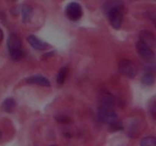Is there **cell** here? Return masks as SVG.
<instances>
[{
	"label": "cell",
	"instance_id": "10",
	"mask_svg": "<svg viewBox=\"0 0 156 146\" xmlns=\"http://www.w3.org/2000/svg\"><path fill=\"white\" fill-rule=\"evenodd\" d=\"M21 18L24 22H28L32 18V15H33V9L30 6L27 5H24L21 6Z\"/></svg>",
	"mask_w": 156,
	"mask_h": 146
},
{
	"label": "cell",
	"instance_id": "7",
	"mask_svg": "<svg viewBox=\"0 0 156 146\" xmlns=\"http://www.w3.org/2000/svg\"><path fill=\"white\" fill-rule=\"evenodd\" d=\"M141 42L147 45L153 50L155 47V36L152 31L149 30H143L140 33V40Z\"/></svg>",
	"mask_w": 156,
	"mask_h": 146
},
{
	"label": "cell",
	"instance_id": "17",
	"mask_svg": "<svg viewBox=\"0 0 156 146\" xmlns=\"http://www.w3.org/2000/svg\"><path fill=\"white\" fill-rule=\"evenodd\" d=\"M3 36H4V34H3V31L1 28H0V42H2V40H3Z\"/></svg>",
	"mask_w": 156,
	"mask_h": 146
},
{
	"label": "cell",
	"instance_id": "6",
	"mask_svg": "<svg viewBox=\"0 0 156 146\" xmlns=\"http://www.w3.org/2000/svg\"><path fill=\"white\" fill-rule=\"evenodd\" d=\"M136 48L137 53L144 60L152 61L155 57V53H154L153 50L140 40H138L136 42Z\"/></svg>",
	"mask_w": 156,
	"mask_h": 146
},
{
	"label": "cell",
	"instance_id": "20",
	"mask_svg": "<svg viewBox=\"0 0 156 146\" xmlns=\"http://www.w3.org/2000/svg\"><path fill=\"white\" fill-rule=\"evenodd\" d=\"M12 1H15V0H12Z\"/></svg>",
	"mask_w": 156,
	"mask_h": 146
},
{
	"label": "cell",
	"instance_id": "5",
	"mask_svg": "<svg viewBox=\"0 0 156 146\" xmlns=\"http://www.w3.org/2000/svg\"><path fill=\"white\" fill-rule=\"evenodd\" d=\"M66 14L69 19L71 21H79L82 18V14H83L82 6L77 2H70L69 4L67 5L66 9Z\"/></svg>",
	"mask_w": 156,
	"mask_h": 146
},
{
	"label": "cell",
	"instance_id": "13",
	"mask_svg": "<svg viewBox=\"0 0 156 146\" xmlns=\"http://www.w3.org/2000/svg\"><path fill=\"white\" fill-rule=\"evenodd\" d=\"M141 81L142 83L144 85H146V86H151L155 82V77L151 73H147V74H145L142 77Z\"/></svg>",
	"mask_w": 156,
	"mask_h": 146
},
{
	"label": "cell",
	"instance_id": "9",
	"mask_svg": "<svg viewBox=\"0 0 156 146\" xmlns=\"http://www.w3.org/2000/svg\"><path fill=\"white\" fill-rule=\"evenodd\" d=\"M26 82L29 84L37 85L40 86L49 87L50 86V82L48 79L43 75H34L26 79Z\"/></svg>",
	"mask_w": 156,
	"mask_h": 146
},
{
	"label": "cell",
	"instance_id": "18",
	"mask_svg": "<svg viewBox=\"0 0 156 146\" xmlns=\"http://www.w3.org/2000/svg\"><path fill=\"white\" fill-rule=\"evenodd\" d=\"M1 138H2V132L1 130H0V140H1Z\"/></svg>",
	"mask_w": 156,
	"mask_h": 146
},
{
	"label": "cell",
	"instance_id": "8",
	"mask_svg": "<svg viewBox=\"0 0 156 146\" xmlns=\"http://www.w3.org/2000/svg\"><path fill=\"white\" fill-rule=\"evenodd\" d=\"M28 43L37 50H44L48 47V44L34 35H29L27 38Z\"/></svg>",
	"mask_w": 156,
	"mask_h": 146
},
{
	"label": "cell",
	"instance_id": "3",
	"mask_svg": "<svg viewBox=\"0 0 156 146\" xmlns=\"http://www.w3.org/2000/svg\"><path fill=\"white\" fill-rule=\"evenodd\" d=\"M108 16L110 24L114 29H120L123 21V12L120 4L114 3L108 9Z\"/></svg>",
	"mask_w": 156,
	"mask_h": 146
},
{
	"label": "cell",
	"instance_id": "19",
	"mask_svg": "<svg viewBox=\"0 0 156 146\" xmlns=\"http://www.w3.org/2000/svg\"><path fill=\"white\" fill-rule=\"evenodd\" d=\"M50 146H55V145H50Z\"/></svg>",
	"mask_w": 156,
	"mask_h": 146
},
{
	"label": "cell",
	"instance_id": "16",
	"mask_svg": "<svg viewBox=\"0 0 156 146\" xmlns=\"http://www.w3.org/2000/svg\"><path fill=\"white\" fill-rule=\"evenodd\" d=\"M56 120L58 123H69V120L65 116H57L56 117Z\"/></svg>",
	"mask_w": 156,
	"mask_h": 146
},
{
	"label": "cell",
	"instance_id": "12",
	"mask_svg": "<svg viewBox=\"0 0 156 146\" xmlns=\"http://www.w3.org/2000/svg\"><path fill=\"white\" fill-rule=\"evenodd\" d=\"M15 104H16V103H15V100H14L13 98L9 97V98L5 99V100L3 101L2 104V107L3 110L5 111V112L11 113L13 111L14 108H15Z\"/></svg>",
	"mask_w": 156,
	"mask_h": 146
},
{
	"label": "cell",
	"instance_id": "11",
	"mask_svg": "<svg viewBox=\"0 0 156 146\" xmlns=\"http://www.w3.org/2000/svg\"><path fill=\"white\" fill-rule=\"evenodd\" d=\"M69 72V69L68 67H62V68H60L56 77V82L59 85H63L68 76Z\"/></svg>",
	"mask_w": 156,
	"mask_h": 146
},
{
	"label": "cell",
	"instance_id": "14",
	"mask_svg": "<svg viewBox=\"0 0 156 146\" xmlns=\"http://www.w3.org/2000/svg\"><path fill=\"white\" fill-rule=\"evenodd\" d=\"M140 146H156V138L154 136H147L143 138Z\"/></svg>",
	"mask_w": 156,
	"mask_h": 146
},
{
	"label": "cell",
	"instance_id": "2",
	"mask_svg": "<svg viewBox=\"0 0 156 146\" xmlns=\"http://www.w3.org/2000/svg\"><path fill=\"white\" fill-rule=\"evenodd\" d=\"M98 118L99 121L105 124L109 125L110 126H113L117 122H118V117L117 113L114 110V107L105 106V105L99 104Z\"/></svg>",
	"mask_w": 156,
	"mask_h": 146
},
{
	"label": "cell",
	"instance_id": "1",
	"mask_svg": "<svg viewBox=\"0 0 156 146\" xmlns=\"http://www.w3.org/2000/svg\"><path fill=\"white\" fill-rule=\"evenodd\" d=\"M7 45L12 59L15 61L21 59L23 56L22 43L21 38L16 33H12L9 35L8 37Z\"/></svg>",
	"mask_w": 156,
	"mask_h": 146
},
{
	"label": "cell",
	"instance_id": "15",
	"mask_svg": "<svg viewBox=\"0 0 156 146\" xmlns=\"http://www.w3.org/2000/svg\"><path fill=\"white\" fill-rule=\"evenodd\" d=\"M156 101L155 98H152V100L150 101L149 104V111L153 118H155L156 116Z\"/></svg>",
	"mask_w": 156,
	"mask_h": 146
},
{
	"label": "cell",
	"instance_id": "4",
	"mask_svg": "<svg viewBox=\"0 0 156 146\" xmlns=\"http://www.w3.org/2000/svg\"><path fill=\"white\" fill-rule=\"evenodd\" d=\"M120 73L129 78H133L136 75V67L133 61L127 59H121L118 62Z\"/></svg>",
	"mask_w": 156,
	"mask_h": 146
}]
</instances>
